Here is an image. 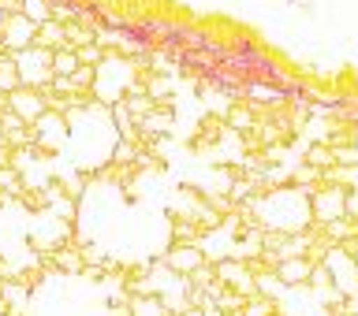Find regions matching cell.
<instances>
[{
    "instance_id": "cell-1",
    "label": "cell",
    "mask_w": 358,
    "mask_h": 316,
    "mask_svg": "<svg viewBox=\"0 0 358 316\" xmlns=\"http://www.w3.org/2000/svg\"><path fill=\"white\" fill-rule=\"evenodd\" d=\"M4 108L11 112V116H19L27 127H34L45 112H49V100H45V89H30V86H19L11 89V93L4 97Z\"/></svg>"
},
{
    "instance_id": "cell-6",
    "label": "cell",
    "mask_w": 358,
    "mask_h": 316,
    "mask_svg": "<svg viewBox=\"0 0 358 316\" xmlns=\"http://www.w3.org/2000/svg\"><path fill=\"white\" fill-rule=\"evenodd\" d=\"M138 127L145 134H164V130H172V112L168 108H153L145 119H138Z\"/></svg>"
},
{
    "instance_id": "cell-2",
    "label": "cell",
    "mask_w": 358,
    "mask_h": 316,
    "mask_svg": "<svg viewBox=\"0 0 358 316\" xmlns=\"http://www.w3.org/2000/svg\"><path fill=\"white\" fill-rule=\"evenodd\" d=\"M0 33H4V52H27L30 45H34V33H38V27H34V22L22 15H8L4 22H0Z\"/></svg>"
},
{
    "instance_id": "cell-9",
    "label": "cell",
    "mask_w": 358,
    "mask_h": 316,
    "mask_svg": "<svg viewBox=\"0 0 358 316\" xmlns=\"http://www.w3.org/2000/svg\"><path fill=\"white\" fill-rule=\"evenodd\" d=\"M306 272H310V268L302 264L299 257H287V261L280 264V279H284V283H299V279L306 276Z\"/></svg>"
},
{
    "instance_id": "cell-4",
    "label": "cell",
    "mask_w": 358,
    "mask_h": 316,
    "mask_svg": "<svg viewBox=\"0 0 358 316\" xmlns=\"http://www.w3.org/2000/svg\"><path fill=\"white\" fill-rule=\"evenodd\" d=\"M64 134H67V123H64L60 112H52V108L45 112V116L30 127V138H38V145H41V149H49V153H52V149H60Z\"/></svg>"
},
{
    "instance_id": "cell-3",
    "label": "cell",
    "mask_w": 358,
    "mask_h": 316,
    "mask_svg": "<svg viewBox=\"0 0 358 316\" xmlns=\"http://www.w3.org/2000/svg\"><path fill=\"white\" fill-rule=\"evenodd\" d=\"M164 264H168V272H176V276L190 279V276L198 272V268H206V253H201L194 242H176L172 250H168Z\"/></svg>"
},
{
    "instance_id": "cell-7",
    "label": "cell",
    "mask_w": 358,
    "mask_h": 316,
    "mask_svg": "<svg viewBox=\"0 0 358 316\" xmlns=\"http://www.w3.org/2000/svg\"><path fill=\"white\" fill-rule=\"evenodd\" d=\"M49 261L60 268V272H83V253H78V250H64V246H60L56 253H49Z\"/></svg>"
},
{
    "instance_id": "cell-5",
    "label": "cell",
    "mask_w": 358,
    "mask_h": 316,
    "mask_svg": "<svg viewBox=\"0 0 358 316\" xmlns=\"http://www.w3.org/2000/svg\"><path fill=\"white\" fill-rule=\"evenodd\" d=\"M75 71H78L75 49H56L52 52V78H71Z\"/></svg>"
},
{
    "instance_id": "cell-8",
    "label": "cell",
    "mask_w": 358,
    "mask_h": 316,
    "mask_svg": "<svg viewBox=\"0 0 358 316\" xmlns=\"http://www.w3.org/2000/svg\"><path fill=\"white\" fill-rule=\"evenodd\" d=\"M11 89H19L15 60H11V56H0V93H11Z\"/></svg>"
}]
</instances>
